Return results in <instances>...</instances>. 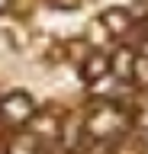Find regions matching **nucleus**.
<instances>
[{
  "mask_svg": "<svg viewBox=\"0 0 148 154\" xmlns=\"http://www.w3.org/2000/svg\"><path fill=\"white\" fill-rule=\"evenodd\" d=\"M116 125H119V116L113 112V106H100L97 112L90 116L87 128H90V132H93V135H109V132H113V128H116Z\"/></svg>",
  "mask_w": 148,
  "mask_h": 154,
  "instance_id": "nucleus-3",
  "label": "nucleus"
},
{
  "mask_svg": "<svg viewBox=\"0 0 148 154\" xmlns=\"http://www.w3.org/2000/svg\"><path fill=\"white\" fill-rule=\"evenodd\" d=\"M52 132H55V119H49V116L32 119V135H52Z\"/></svg>",
  "mask_w": 148,
  "mask_h": 154,
  "instance_id": "nucleus-7",
  "label": "nucleus"
},
{
  "mask_svg": "<svg viewBox=\"0 0 148 154\" xmlns=\"http://www.w3.org/2000/svg\"><path fill=\"white\" fill-rule=\"evenodd\" d=\"M132 77H135L142 87H148V58H145V55L135 58V74H132Z\"/></svg>",
  "mask_w": 148,
  "mask_h": 154,
  "instance_id": "nucleus-8",
  "label": "nucleus"
},
{
  "mask_svg": "<svg viewBox=\"0 0 148 154\" xmlns=\"http://www.w3.org/2000/svg\"><path fill=\"white\" fill-rule=\"evenodd\" d=\"M142 55H145V58H148V42H142Z\"/></svg>",
  "mask_w": 148,
  "mask_h": 154,
  "instance_id": "nucleus-10",
  "label": "nucleus"
},
{
  "mask_svg": "<svg viewBox=\"0 0 148 154\" xmlns=\"http://www.w3.org/2000/svg\"><path fill=\"white\" fill-rule=\"evenodd\" d=\"M32 148H36V138H29V135H20V138L13 141L10 151H13V154H29Z\"/></svg>",
  "mask_w": 148,
  "mask_h": 154,
  "instance_id": "nucleus-9",
  "label": "nucleus"
},
{
  "mask_svg": "<svg viewBox=\"0 0 148 154\" xmlns=\"http://www.w3.org/2000/svg\"><path fill=\"white\" fill-rule=\"evenodd\" d=\"M135 58L132 55V48H116L113 55H109V71L119 77V80H129V77L135 74Z\"/></svg>",
  "mask_w": 148,
  "mask_h": 154,
  "instance_id": "nucleus-2",
  "label": "nucleus"
},
{
  "mask_svg": "<svg viewBox=\"0 0 148 154\" xmlns=\"http://www.w3.org/2000/svg\"><path fill=\"white\" fill-rule=\"evenodd\" d=\"M119 84H122V80L109 71V74L97 77V80H90V93H97V96H113V93H119V90H122Z\"/></svg>",
  "mask_w": 148,
  "mask_h": 154,
  "instance_id": "nucleus-5",
  "label": "nucleus"
},
{
  "mask_svg": "<svg viewBox=\"0 0 148 154\" xmlns=\"http://www.w3.org/2000/svg\"><path fill=\"white\" fill-rule=\"evenodd\" d=\"M109 74V55H103V51H90L87 61H84V77L87 80H97V77Z\"/></svg>",
  "mask_w": 148,
  "mask_h": 154,
  "instance_id": "nucleus-4",
  "label": "nucleus"
},
{
  "mask_svg": "<svg viewBox=\"0 0 148 154\" xmlns=\"http://www.w3.org/2000/svg\"><path fill=\"white\" fill-rule=\"evenodd\" d=\"M32 112H36V103H32L26 93H10L3 103H0V116H3L10 125H23V122H29Z\"/></svg>",
  "mask_w": 148,
  "mask_h": 154,
  "instance_id": "nucleus-1",
  "label": "nucleus"
},
{
  "mask_svg": "<svg viewBox=\"0 0 148 154\" xmlns=\"http://www.w3.org/2000/svg\"><path fill=\"white\" fill-rule=\"evenodd\" d=\"M3 7H7V0H0V10H3Z\"/></svg>",
  "mask_w": 148,
  "mask_h": 154,
  "instance_id": "nucleus-11",
  "label": "nucleus"
},
{
  "mask_svg": "<svg viewBox=\"0 0 148 154\" xmlns=\"http://www.w3.org/2000/svg\"><path fill=\"white\" fill-rule=\"evenodd\" d=\"M103 26H106L113 35H122V32L129 29V13L126 10H109L106 16H103Z\"/></svg>",
  "mask_w": 148,
  "mask_h": 154,
  "instance_id": "nucleus-6",
  "label": "nucleus"
}]
</instances>
